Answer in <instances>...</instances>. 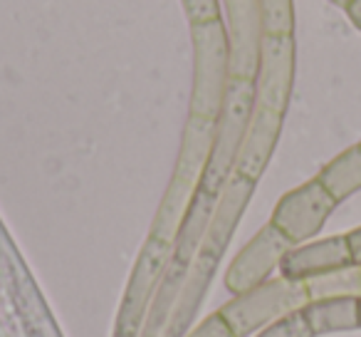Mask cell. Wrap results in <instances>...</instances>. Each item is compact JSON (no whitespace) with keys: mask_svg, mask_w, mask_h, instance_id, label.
Returning a JSON list of instances; mask_svg holds the SVG:
<instances>
[{"mask_svg":"<svg viewBox=\"0 0 361 337\" xmlns=\"http://www.w3.org/2000/svg\"><path fill=\"white\" fill-rule=\"evenodd\" d=\"M255 187H257L255 182L240 177V174H233L226 187H223L216 203V211H213L211 221H208V228L201 238L198 253L193 258V266L188 271V278L183 283V288H180L176 322L169 327L166 337H180L183 330L188 327L193 312L198 310L203 295H206L208 283H211L213 273H216L233 233H235L238 223H240L243 213H245L247 203H250L252 194H255Z\"/></svg>","mask_w":361,"mask_h":337,"instance_id":"cell-1","label":"cell"},{"mask_svg":"<svg viewBox=\"0 0 361 337\" xmlns=\"http://www.w3.org/2000/svg\"><path fill=\"white\" fill-rule=\"evenodd\" d=\"M252 107H255V82L245 77H231L226 100L216 117L213 126V144L208 154V164L198 189L213 196H221L228 179L235 174V161L240 146L245 141L247 126H250Z\"/></svg>","mask_w":361,"mask_h":337,"instance_id":"cell-2","label":"cell"},{"mask_svg":"<svg viewBox=\"0 0 361 337\" xmlns=\"http://www.w3.org/2000/svg\"><path fill=\"white\" fill-rule=\"evenodd\" d=\"M193 40V95L191 114L216 119L231 85V52L223 20L191 25Z\"/></svg>","mask_w":361,"mask_h":337,"instance_id":"cell-3","label":"cell"},{"mask_svg":"<svg viewBox=\"0 0 361 337\" xmlns=\"http://www.w3.org/2000/svg\"><path fill=\"white\" fill-rule=\"evenodd\" d=\"M312 300L307 283L290 280V278H275L262 285L252 288L245 295H238L221 310L226 322L231 325L235 337H247L252 332H260L277 317L287 315L292 310H302Z\"/></svg>","mask_w":361,"mask_h":337,"instance_id":"cell-4","label":"cell"},{"mask_svg":"<svg viewBox=\"0 0 361 337\" xmlns=\"http://www.w3.org/2000/svg\"><path fill=\"white\" fill-rule=\"evenodd\" d=\"M336 206L339 203L322 187L319 179H312V182H305L302 187L287 191L277 201L270 223L292 246H300V243L312 241L324 228Z\"/></svg>","mask_w":361,"mask_h":337,"instance_id":"cell-5","label":"cell"},{"mask_svg":"<svg viewBox=\"0 0 361 337\" xmlns=\"http://www.w3.org/2000/svg\"><path fill=\"white\" fill-rule=\"evenodd\" d=\"M295 35H265L255 72V107L287 114L295 87Z\"/></svg>","mask_w":361,"mask_h":337,"instance_id":"cell-6","label":"cell"},{"mask_svg":"<svg viewBox=\"0 0 361 337\" xmlns=\"http://www.w3.org/2000/svg\"><path fill=\"white\" fill-rule=\"evenodd\" d=\"M290 248L292 243L272 223L262 226L243 246V251L238 253L235 261L231 263V268L226 273V288L233 292V297L245 295L252 288L270 280L272 273L280 271L282 258L287 256Z\"/></svg>","mask_w":361,"mask_h":337,"instance_id":"cell-7","label":"cell"},{"mask_svg":"<svg viewBox=\"0 0 361 337\" xmlns=\"http://www.w3.org/2000/svg\"><path fill=\"white\" fill-rule=\"evenodd\" d=\"M226 13L228 52H231V77L255 80L260 65V47L265 40L257 0H221Z\"/></svg>","mask_w":361,"mask_h":337,"instance_id":"cell-8","label":"cell"},{"mask_svg":"<svg viewBox=\"0 0 361 337\" xmlns=\"http://www.w3.org/2000/svg\"><path fill=\"white\" fill-rule=\"evenodd\" d=\"M349 266H354V258H351V248L344 233V236H329L322 241L292 246L280 263V276L307 283L344 271Z\"/></svg>","mask_w":361,"mask_h":337,"instance_id":"cell-9","label":"cell"},{"mask_svg":"<svg viewBox=\"0 0 361 337\" xmlns=\"http://www.w3.org/2000/svg\"><path fill=\"white\" fill-rule=\"evenodd\" d=\"M282 122H285V114L252 107L250 126H247L245 141H243L240 154H238L235 161V174H240V177L250 179L255 184L260 182L272 154H275L277 139H280V131H282Z\"/></svg>","mask_w":361,"mask_h":337,"instance_id":"cell-10","label":"cell"},{"mask_svg":"<svg viewBox=\"0 0 361 337\" xmlns=\"http://www.w3.org/2000/svg\"><path fill=\"white\" fill-rule=\"evenodd\" d=\"M314 335L359 330V297L356 295H324L312 297L305 307Z\"/></svg>","mask_w":361,"mask_h":337,"instance_id":"cell-11","label":"cell"},{"mask_svg":"<svg viewBox=\"0 0 361 337\" xmlns=\"http://www.w3.org/2000/svg\"><path fill=\"white\" fill-rule=\"evenodd\" d=\"M319 184L331 194L336 203L346 201L349 196H354L356 191H361V144L349 146L339 156L329 161V164L317 174Z\"/></svg>","mask_w":361,"mask_h":337,"instance_id":"cell-12","label":"cell"},{"mask_svg":"<svg viewBox=\"0 0 361 337\" xmlns=\"http://www.w3.org/2000/svg\"><path fill=\"white\" fill-rule=\"evenodd\" d=\"M312 297H324V295H356L361 297V266H349L344 271H336L331 276L314 278L307 280Z\"/></svg>","mask_w":361,"mask_h":337,"instance_id":"cell-13","label":"cell"},{"mask_svg":"<svg viewBox=\"0 0 361 337\" xmlns=\"http://www.w3.org/2000/svg\"><path fill=\"white\" fill-rule=\"evenodd\" d=\"M265 35H295V0H257Z\"/></svg>","mask_w":361,"mask_h":337,"instance_id":"cell-14","label":"cell"},{"mask_svg":"<svg viewBox=\"0 0 361 337\" xmlns=\"http://www.w3.org/2000/svg\"><path fill=\"white\" fill-rule=\"evenodd\" d=\"M255 337H317L310 320L305 317V310H292L287 315L277 317L267 327H262Z\"/></svg>","mask_w":361,"mask_h":337,"instance_id":"cell-15","label":"cell"},{"mask_svg":"<svg viewBox=\"0 0 361 337\" xmlns=\"http://www.w3.org/2000/svg\"><path fill=\"white\" fill-rule=\"evenodd\" d=\"M180 6L186 11V18L191 25H196V23L223 20L221 0H180Z\"/></svg>","mask_w":361,"mask_h":337,"instance_id":"cell-16","label":"cell"},{"mask_svg":"<svg viewBox=\"0 0 361 337\" xmlns=\"http://www.w3.org/2000/svg\"><path fill=\"white\" fill-rule=\"evenodd\" d=\"M188 337H235V335H233L231 325H228L226 317L218 310L213 315H208L193 332H188Z\"/></svg>","mask_w":361,"mask_h":337,"instance_id":"cell-17","label":"cell"},{"mask_svg":"<svg viewBox=\"0 0 361 337\" xmlns=\"http://www.w3.org/2000/svg\"><path fill=\"white\" fill-rule=\"evenodd\" d=\"M346 241H349L351 258H354V263H356V266H361V226L346 233Z\"/></svg>","mask_w":361,"mask_h":337,"instance_id":"cell-18","label":"cell"},{"mask_svg":"<svg viewBox=\"0 0 361 337\" xmlns=\"http://www.w3.org/2000/svg\"><path fill=\"white\" fill-rule=\"evenodd\" d=\"M344 11H346V16H349V20L361 30V0H351Z\"/></svg>","mask_w":361,"mask_h":337,"instance_id":"cell-19","label":"cell"},{"mask_svg":"<svg viewBox=\"0 0 361 337\" xmlns=\"http://www.w3.org/2000/svg\"><path fill=\"white\" fill-rule=\"evenodd\" d=\"M329 3H334V6H339V8H346L351 0H329Z\"/></svg>","mask_w":361,"mask_h":337,"instance_id":"cell-20","label":"cell"},{"mask_svg":"<svg viewBox=\"0 0 361 337\" xmlns=\"http://www.w3.org/2000/svg\"><path fill=\"white\" fill-rule=\"evenodd\" d=\"M359 327H361V297H359Z\"/></svg>","mask_w":361,"mask_h":337,"instance_id":"cell-21","label":"cell"}]
</instances>
